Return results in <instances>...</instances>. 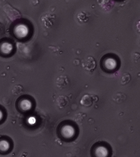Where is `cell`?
<instances>
[{
    "label": "cell",
    "mask_w": 140,
    "mask_h": 157,
    "mask_svg": "<svg viewBox=\"0 0 140 157\" xmlns=\"http://www.w3.org/2000/svg\"><path fill=\"white\" fill-rule=\"evenodd\" d=\"M69 102V100L65 96H60L57 99V105L60 108H65Z\"/></svg>",
    "instance_id": "5"
},
{
    "label": "cell",
    "mask_w": 140,
    "mask_h": 157,
    "mask_svg": "<svg viewBox=\"0 0 140 157\" xmlns=\"http://www.w3.org/2000/svg\"><path fill=\"white\" fill-rule=\"evenodd\" d=\"M62 132L65 137L70 138L73 135V129L70 126H66L62 128Z\"/></svg>",
    "instance_id": "7"
},
{
    "label": "cell",
    "mask_w": 140,
    "mask_h": 157,
    "mask_svg": "<svg viewBox=\"0 0 140 157\" xmlns=\"http://www.w3.org/2000/svg\"><path fill=\"white\" fill-rule=\"evenodd\" d=\"M3 113H2L1 110H0V121L2 120V119L3 118Z\"/></svg>",
    "instance_id": "14"
},
{
    "label": "cell",
    "mask_w": 140,
    "mask_h": 157,
    "mask_svg": "<svg viewBox=\"0 0 140 157\" xmlns=\"http://www.w3.org/2000/svg\"><path fill=\"white\" fill-rule=\"evenodd\" d=\"M69 81L66 76H61L58 77L56 80V85L59 88L62 89L65 87L68 84Z\"/></svg>",
    "instance_id": "4"
},
{
    "label": "cell",
    "mask_w": 140,
    "mask_h": 157,
    "mask_svg": "<svg viewBox=\"0 0 140 157\" xmlns=\"http://www.w3.org/2000/svg\"><path fill=\"white\" fill-rule=\"evenodd\" d=\"M23 88L21 86L16 85L15 86L12 90V93L15 95H18L22 93Z\"/></svg>",
    "instance_id": "12"
},
{
    "label": "cell",
    "mask_w": 140,
    "mask_h": 157,
    "mask_svg": "<svg viewBox=\"0 0 140 157\" xmlns=\"http://www.w3.org/2000/svg\"><path fill=\"white\" fill-rule=\"evenodd\" d=\"M20 106L22 110H27L31 108L32 105L29 101L25 100L22 101Z\"/></svg>",
    "instance_id": "10"
},
{
    "label": "cell",
    "mask_w": 140,
    "mask_h": 157,
    "mask_svg": "<svg viewBox=\"0 0 140 157\" xmlns=\"http://www.w3.org/2000/svg\"><path fill=\"white\" fill-rule=\"evenodd\" d=\"M10 148V144L8 141L5 140H0V151H6Z\"/></svg>",
    "instance_id": "8"
},
{
    "label": "cell",
    "mask_w": 140,
    "mask_h": 157,
    "mask_svg": "<svg viewBox=\"0 0 140 157\" xmlns=\"http://www.w3.org/2000/svg\"><path fill=\"white\" fill-rule=\"evenodd\" d=\"M98 98L96 95L86 94L81 98L80 103L85 107H90L97 102Z\"/></svg>",
    "instance_id": "1"
},
{
    "label": "cell",
    "mask_w": 140,
    "mask_h": 157,
    "mask_svg": "<svg viewBox=\"0 0 140 157\" xmlns=\"http://www.w3.org/2000/svg\"><path fill=\"white\" fill-rule=\"evenodd\" d=\"M86 115L85 114L79 113L75 116V121L78 124H80L82 123L84 119L86 117Z\"/></svg>",
    "instance_id": "11"
},
{
    "label": "cell",
    "mask_w": 140,
    "mask_h": 157,
    "mask_svg": "<svg viewBox=\"0 0 140 157\" xmlns=\"http://www.w3.org/2000/svg\"><path fill=\"white\" fill-rule=\"evenodd\" d=\"M104 68L110 71H113L117 67V63L116 60L112 58H108L104 60Z\"/></svg>",
    "instance_id": "3"
},
{
    "label": "cell",
    "mask_w": 140,
    "mask_h": 157,
    "mask_svg": "<svg viewBox=\"0 0 140 157\" xmlns=\"http://www.w3.org/2000/svg\"><path fill=\"white\" fill-rule=\"evenodd\" d=\"M28 121H29V123L30 124L33 125L34 124L35 122H36V120H35V119L34 118L32 117H30Z\"/></svg>",
    "instance_id": "13"
},
{
    "label": "cell",
    "mask_w": 140,
    "mask_h": 157,
    "mask_svg": "<svg viewBox=\"0 0 140 157\" xmlns=\"http://www.w3.org/2000/svg\"><path fill=\"white\" fill-rule=\"evenodd\" d=\"M126 96L124 94L119 93L116 94L113 96V100L117 103L121 104L126 100Z\"/></svg>",
    "instance_id": "6"
},
{
    "label": "cell",
    "mask_w": 140,
    "mask_h": 157,
    "mask_svg": "<svg viewBox=\"0 0 140 157\" xmlns=\"http://www.w3.org/2000/svg\"><path fill=\"white\" fill-rule=\"evenodd\" d=\"M131 79L130 74L128 73H124L121 78V84L123 85H126L130 82Z\"/></svg>",
    "instance_id": "9"
},
{
    "label": "cell",
    "mask_w": 140,
    "mask_h": 157,
    "mask_svg": "<svg viewBox=\"0 0 140 157\" xmlns=\"http://www.w3.org/2000/svg\"><path fill=\"white\" fill-rule=\"evenodd\" d=\"M82 67L84 69L88 71H92L96 65V60L92 57H88L82 61Z\"/></svg>",
    "instance_id": "2"
}]
</instances>
